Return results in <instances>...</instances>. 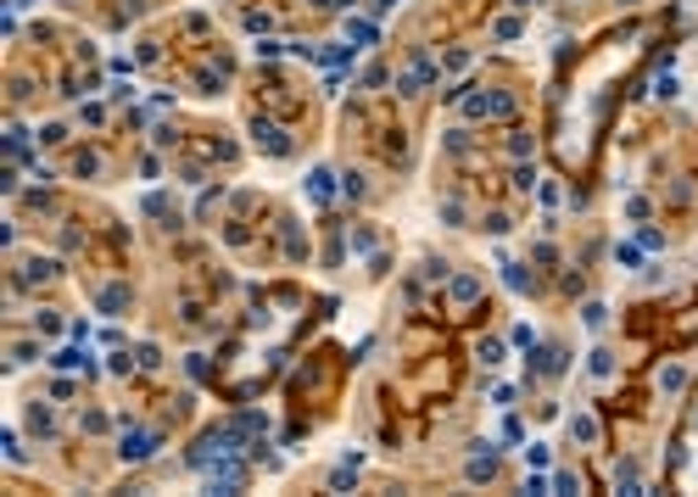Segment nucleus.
Segmentation results:
<instances>
[{
  "label": "nucleus",
  "mask_w": 698,
  "mask_h": 497,
  "mask_svg": "<svg viewBox=\"0 0 698 497\" xmlns=\"http://www.w3.org/2000/svg\"><path fill=\"white\" fill-rule=\"evenodd\" d=\"M581 319H587V330H598V324L609 319V308H603V302H587V308H581Z\"/></svg>",
  "instance_id": "obj_10"
},
{
  "label": "nucleus",
  "mask_w": 698,
  "mask_h": 497,
  "mask_svg": "<svg viewBox=\"0 0 698 497\" xmlns=\"http://www.w3.org/2000/svg\"><path fill=\"white\" fill-rule=\"evenodd\" d=\"M503 279L514 285V291H531V279H525V268H520V263H509V274H503Z\"/></svg>",
  "instance_id": "obj_14"
},
{
  "label": "nucleus",
  "mask_w": 698,
  "mask_h": 497,
  "mask_svg": "<svg viewBox=\"0 0 698 497\" xmlns=\"http://www.w3.org/2000/svg\"><path fill=\"white\" fill-rule=\"evenodd\" d=\"M307 196H313V201H330V196H336V174H330V168H313V174H307Z\"/></svg>",
  "instance_id": "obj_3"
},
{
  "label": "nucleus",
  "mask_w": 698,
  "mask_h": 497,
  "mask_svg": "<svg viewBox=\"0 0 698 497\" xmlns=\"http://www.w3.org/2000/svg\"><path fill=\"white\" fill-rule=\"evenodd\" d=\"M682 386H687V369L682 363H665L660 369V391H682Z\"/></svg>",
  "instance_id": "obj_7"
},
{
  "label": "nucleus",
  "mask_w": 698,
  "mask_h": 497,
  "mask_svg": "<svg viewBox=\"0 0 698 497\" xmlns=\"http://www.w3.org/2000/svg\"><path fill=\"white\" fill-rule=\"evenodd\" d=\"M252 135H257V146H263V151H274V157H285V151H291V140H285V135L274 129V123H252Z\"/></svg>",
  "instance_id": "obj_2"
},
{
  "label": "nucleus",
  "mask_w": 698,
  "mask_h": 497,
  "mask_svg": "<svg viewBox=\"0 0 698 497\" xmlns=\"http://www.w3.org/2000/svg\"><path fill=\"white\" fill-rule=\"evenodd\" d=\"M514 6H525V0H514Z\"/></svg>",
  "instance_id": "obj_17"
},
{
  "label": "nucleus",
  "mask_w": 698,
  "mask_h": 497,
  "mask_svg": "<svg viewBox=\"0 0 698 497\" xmlns=\"http://www.w3.org/2000/svg\"><path fill=\"white\" fill-rule=\"evenodd\" d=\"M491 112H498V117H509V112H514V95H503V90H498V95H491Z\"/></svg>",
  "instance_id": "obj_15"
},
{
  "label": "nucleus",
  "mask_w": 698,
  "mask_h": 497,
  "mask_svg": "<svg viewBox=\"0 0 698 497\" xmlns=\"http://www.w3.org/2000/svg\"><path fill=\"white\" fill-rule=\"evenodd\" d=\"M475 297H480V285H475L469 274H458V279H453V302H475Z\"/></svg>",
  "instance_id": "obj_8"
},
{
  "label": "nucleus",
  "mask_w": 698,
  "mask_h": 497,
  "mask_svg": "<svg viewBox=\"0 0 698 497\" xmlns=\"http://www.w3.org/2000/svg\"><path fill=\"white\" fill-rule=\"evenodd\" d=\"M570 436H576V441H598V419H592V413H576V419H570Z\"/></svg>",
  "instance_id": "obj_6"
},
{
  "label": "nucleus",
  "mask_w": 698,
  "mask_h": 497,
  "mask_svg": "<svg viewBox=\"0 0 698 497\" xmlns=\"http://www.w3.org/2000/svg\"><path fill=\"white\" fill-rule=\"evenodd\" d=\"M156 430H129V436H123V459H129V464H140V459H151V452H156Z\"/></svg>",
  "instance_id": "obj_1"
},
{
  "label": "nucleus",
  "mask_w": 698,
  "mask_h": 497,
  "mask_svg": "<svg viewBox=\"0 0 698 497\" xmlns=\"http://www.w3.org/2000/svg\"><path fill=\"white\" fill-rule=\"evenodd\" d=\"M129 308V291H123V285H106L101 291V313H123Z\"/></svg>",
  "instance_id": "obj_5"
},
{
  "label": "nucleus",
  "mask_w": 698,
  "mask_h": 497,
  "mask_svg": "<svg viewBox=\"0 0 698 497\" xmlns=\"http://www.w3.org/2000/svg\"><path fill=\"white\" fill-rule=\"evenodd\" d=\"M480 363H503V341H480Z\"/></svg>",
  "instance_id": "obj_13"
},
{
  "label": "nucleus",
  "mask_w": 698,
  "mask_h": 497,
  "mask_svg": "<svg viewBox=\"0 0 698 497\" xmlns=\"http://www.w3.org/2000/svg\"><path fill=\"white\" fill-rule=\"evenodd\" d=\"M614 257H620L626 268H642V252H637V246H626V240H620V246H614Z\"/></svg>",
  "instance_id": "obj_11"
},
{
  "label": "nucleus",
  "mask_w": 698,
  "mask_h": 497,
  "mask_svg": "<svg viewBox=\"0 0 698 497\" xmlns=\"http://www.w3.org/2000/svg\"><path fill=\"white\" fill-rule=\"evenodd\" d=\"M347 34L358 39V45H375V39H380V34H375V23H358V17L347 23Z\"/></svg>",
  "instance_id": "obj_9"
},
{
  "label": "nucleus",
  "mask_w": 698,
  "mask_h": 497,
  "mask_svg": "<svg viewBox=\"0 0 698 497\" xmlns=\"http://www.w3.org/2000/svg\"><path fill=\"white\" fill-rule=\"evenodd\" d=\"M620 6H637V0H620Z\"/></svg>",
  "instance_id": "obj_16"
},
{
  "label": "nucleus",
  "mask_w": 698,
  "mask_h": 497,
  "mask_svg": "<svg viewBox=\"0 0 698 497\" xmlns=\"http://www.w3.org/2000/svg\"><path fill=\"white\" fill-rule=\"evenodd\" d=\"M587 369H592V375H598V380H603V375H609V369H614V358H609V352H603V347H598V352H592V363H587Z\"/></svg>",
  "instance_id": "obj_12"
},
{
  "label": "nucleus",
  "mask_w": 698,
  "mask_h": 497,
  "mask_svg": "<svg viewBox=\"0 0 698 497\" xmlns=\"http://www.w3.org/2000/svg\"><path fill=\"white\" fill-rule=\"evenodd\" d=\"M537 369H542V375H559V369H564V347H537Z\"/></svg>",
  "instance_id": "obj_4"
}]
</instances>
